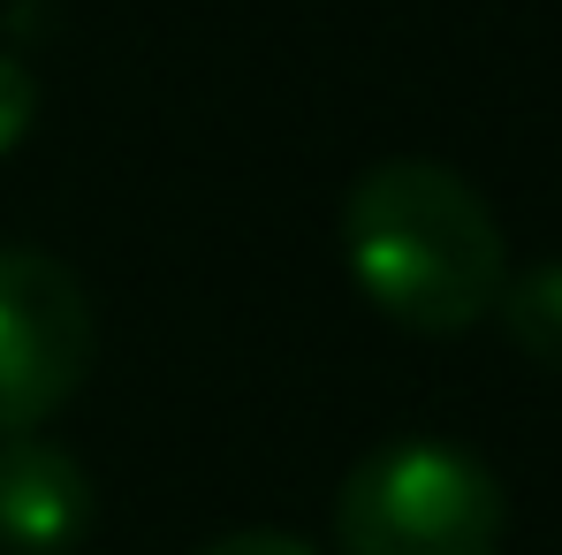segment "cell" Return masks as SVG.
<instances>
[{"instance_id": "5", "label": "cell", "mask_w": 562, "mask_h": 555, "mask_svg": "<svg viewBox=\"0 0 562 555\" xmlns=\"http://www.w3.org/2000/svg\"><path fill=\"white\" fill-rule=\"evenodd\" d=\"M494 312H502L509 343H517L532 366L562 373V259H540V267L509 275L502 297H494Z\"/></svg>"}, {"instance_id": "2", "label": "cell", "mask_w": 562, "mask_h": 555, "mask_svg": "<svg viewBox=\"0 0 562 555\" xmlns=\"http://www.w3.org/2000/svg\"><path fill=\"white\" fill-rule=\"evenodd\" d=\"M509 495L457 442H380L350 464L335 495V541L342 555H502Z\"/></svg>"}, {"instance_id": "7", "label": "cell", "mask_w": 562, "mask_h": 555, "mask_svg": "<svg viewBox=\"0 0 562 555\" xmlns=\"http://www.w3.org/2000/svg\"><path fill=\"white\" fill-rule=\"evenodd\" d=\"M198 555H312L296 533H274V525H251V533H221V541H205Z\"/></svg>"}, {"instance_id": "6", "label": "cell", "mask_w": 562, "mask_h": 555, "mask_svg": "<svg viewBox=\"0 0 562 555\" xmlns=\"http://www.w3.org/2000/svg\"><path fill=\"white\" fill-rule=\"evenodd\" d=\"M31 114H38V85H31V69H23L15 54H0V153L31 130Z\"/></svg>"}, {"instance_id": "4", "label": "cell", "mask_w": 562, "mask_h": 555, "mask_svg": "<svg viewBox=\"0 0 562 555\" xmlns=\"http://www.w3.org/2000/svg\"><path fill=\"white\" fill-rule=\"evenodd\" d=\"M92 533V479L54 442H0V555H77Z\"/></svg>"}, {"instance_id": "3", "label": "cell", "mask_w": 562, "mask_h": 555, "mask_svg": "<svg viewBox=\"0 0 562 555\" xmlns=\"http://www.w3.org/2000/svg\"><path fill=\"white\" fill-rule=\"evenodd\" d=\"M99 328L85 281L46 252L0 244V442L54 419L85 373H92Z\"/></svg>"}, {"instance_id": "1", "label": "cell", "mask_w": 562, "mask_h": 555, "mask_svg": "<svg viewBox=\"0 0 562 555\" xmlns=\"http://www.w3.org/2000/svg\"><path fill=\"white\" fill-rule=\"evenodd\" d=\"M342 259L366 304L411 335H464L509 281L502 221L441 160H380L342 206Z\"/></svg>"}]
</instances>
